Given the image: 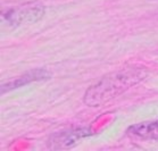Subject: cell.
<instances>
[{
	"mask_svg": "<svg viewBox=\"0 0 158 151\" xmlns=\"http://www.w3.org/2000/svg\"><path fill=\"white\" fill-rule=\"evenodd\" d=\"M127 133L142 140H158V120L152 123H141L130 127Z\"/></svg>",
	"mask_w": 158,
	"mask_h": 151,
	"instance_id": "4",
	"label": "cell"
},
{
	"mask_svg": "<svg viewBox=\"0 0 158 151\" xmlns=\"http://www.w3.org/2000/svg\"><path fill=\"white\" fill-rule=\"evenodd\" d=\"M91 132L88 129H75L66 132L55 134L50 140V147L52 149H69L74 147L83 137L90 135Z\"/></svg>",
	"mask_w": 158,
	"mask_h": 151,
	"instance_id": "2",
	"label": "cell"
},
{
	"mask_svg": "<svg viewBox=\"0 0 158 151\" xmlns=\"http://www.w3.org/2000/svg\"><path fill=\"white\" fill-rule=\"evenodd\" d=\"M148 71L143 66H126L124 68L107 74L96 84L91 85L84 94V104L98 107L118 97L131 86L146 79Z\"/></svg>",
	"mask_w": 158,
	"mask_h": 151,
	"instance_id": "1",
	"label": "cell"
},
{
	"mask_svg": "<svg viewBox=\"0 0 158 151\" xmlns=\"http://www.w3.org/2000/svg\"><path fill=\"white\" fill-rule=\"evenodd\" d=\"M43 15V9L40 7H26L21 8L17 10H14L11 15H8L7 19L11 22L13 24H23V23H29V22L38 21Z\"/></svg>",
	"mask_w": 158,
	"mask_h": 151,
	"instance_id": "3",
	"label": "cell"
},
{
	"mask_svg": "<svg viewBox=\"0 0 158 151\" xmlns=\"http://www.w3.org/2000/svg\"><path fill=\"white\" fill-rule=\"evenodd\" d=\"M43 76H44V73L41 72V71H35L34 73H30V74H26L24 76V80L21 79H16V81L14 82H9L7 83L6 85H2V91L6 89V91H8L9 89H15V88H17L18 85H23V84H25L26 82H31V81H34V80H40L42 79Z\"/></svg>",
	"mask_w": 158,
	"mask_h": 151,
	"instance_id": "5",
	"label": "cell"
}]
</instances>
